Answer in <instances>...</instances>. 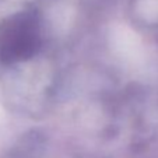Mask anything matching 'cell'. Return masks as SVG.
<instances>
[{
  "label": "cell",
  "instance_id": "1",
  "mask_svg": "<svg viewBox=\"0 0 158 158\" xmlns=\"http://www.w3.org/2000/svg\"><path fill=\"white\" fill-rule=\"evenodd\" d=\"M38 46V24L34 15L17 14L0 27V57L7 62L31 56Z\"/></svg>",
  "mask_w": 158,
  "mask_h": 158
}]
</instances>
